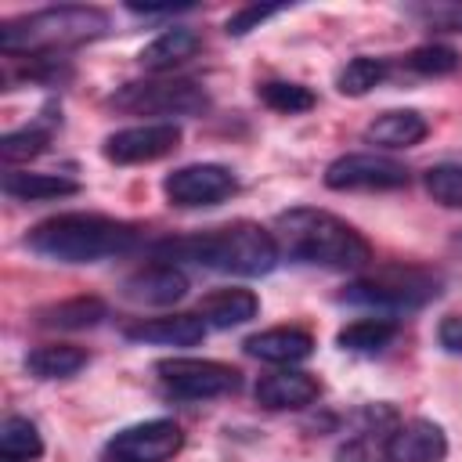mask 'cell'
Returning <instances> with one entry per match:
<instances>
[{"instance_id":"obj_3","label":"cell","mask_w":462,"mask_h":462,"mask_svg":"<svg viewBox=\"0 0 462 462\" xmlns=\"http://www.w3.org/2000/svg\"><path fill=\"white\" fill-rule=\"evenodd\" d=\"M155 253L166 256V260L184 256V260H195L202 267L227 271V274H245V278L267 274L282 256L274 231H267L253 220H235L227 227L206 231V235H195V238L159 242Z\"/></svg>"},{"instance_id":"obj_7","label":"cell","mask_w":462,"mask_h":462,"mask_svg":"<svg viewBox=\"0 0 462 462\" xmlns=\"http://www.w3.org/2000/svg\"><path fill=\"white\" fill-rule=\"evenodd\" d=\"M162 386L177 397L188 401H206V397H220V393H235L238 390V368L224 365V361H209V357H166L155 365Z\"/></svg>"},{"instance_id":"obj_14","label":"cell","mask_w":462,"mask_h":462,"mask_svg":"<svg viewBox=\"0 0 462 462\" xmlns=\"http://www.w3.org/2000/svg\"><path fill=\"white\" fill-rule=\"evenodd\" d=\"M318 393H321V383L300 368H282V372H271L256 383V401L263 408H274V411L307 408L318 401Z\"/></svg>"},{"instance_id":"obj_18","label":"cell","mask_w":462,"mask_h":462,"mask_svg":"<svg viewBox=\"0 0 462 462\" xmlns=\"http://www.w3.org/2000/svg\"><path fill=\"white\" fill-rule=\"evenodd\" d=\"M426 119L411 108H397V112H383L379 119L368 123L365 141L368 144H383V148H411L426 137Z\"/></svg>"},{"instance_id":"obj_31","label":"cell","mask_w":462,"mask_h":462,"mask_svg":"<svg viewBox=\"0 0 462 462\" xmlns=\"http://www.w3.org/2000/svg\"><path fill=\"white\" fill-rule=\"evenodd\" d=\"M419 14H422L433 29L462 32V4H433V7H419Z\"/></svg>"},{"instance_id":"obj_28","label":"cell","mask_w":462,"mask_h":462,"mask_svg":"<svg viewBox=\"0 0 462 462\" xmlns=\"http://www.w3.org/2000/svg\"><path fill=\"white\" fill-rule=\"evenodd\" d=\"M458 51H451V47H444V43H422V47H415L411 54H408V65L419 72V76H448V72H455L458 69Z\"/></svg>"},{"instance_id":"obj_27","label":"cell","mask_w":462,"mask_h":462,"mask_svg":"<svg viewBox=\"0 0 462 462\" xmlns=\"http://www.w3.org/2000/svg\"><path fill=\"white\" fill-rule=\"evenodd\" d=\"M426 191L433 195V202L451 206V209H462V162L433 166L426 173Z\"/></svg>"},{"instance_id":"obj_6","label":"cell","mask_w":462,"mask_h":462,"mask_svg":"<svg viewBox=\"0 0 462 462\" xmlns=\"http://www.w3.org/2000/svg\"><path fill=\"white\" fill-rule=\"evenodd\" d=\"M112 105L134 116H199L209 94L195 79H137L112 94Z\"/></svg>"},{"instance_id":"obj_17","label":"cell","mask_w":462,"mask_h":462,"mask_svg":"<svg viewBox=\"0 0 462 462\" xmlns=\"http://www.w3.org/2000/svg\"><path fill=\"white\" fill-rule=\"evenodd\" d=\"M260 310V300L249 289H217L199 303V318L213 328H235L253 321Z\"/></svg>"},{"instance_id":"obj_9","label":"cell","mask_w":462,"mask_h":462,"mask_svg":"<svg viewBox=\"0 0 462 462\" xmlns=\"http://www.w3.org/2000/svg\"><path fill=\"white\" fill-rule=\"evenodd\" d=\"M325 184L332 191H390V188L408 184V170L404 162L390 155L354 152V155H339L336 162H328Z\"/></svg>"},{"instance_id":"obj_13","label":"cell","mask_w":462,"mask_h":462,"mask_svg":"<svg viewBox=\"0 0 462 462\" xmlns=\"http://www.w3.org/2000/svg\"><path fill=\"white\" fill-rule=\"evenodd\" d=\"M188 292V278L180 267L173 263H148V267H137L134 274H126L123 282V296L134 300V303H144V307H166V303H177L184 300Z\"/></svg>"},{"instance_id":"obj_5","label":"cell","mask_w":462,"mask_h":462,"mask_svg":"<svg viewBox=\"0 0 462 462\" xmlns=\"http://www.w3.org/2000/svg\"><path fill=\"white\" fill-rule=\"evenodd\" d=\"M440 278L419 267H383L368 278L350 282L339 300L354 307H379V310H411L437 300Z\"/></svg>"},{"instance_id":"obj_29","label":"cell","mask_w":462,"mask_h":462,"mask_svg":"<svg viewBox=\"0 0 462 462\" xmlns=\"http://www.w3.org/2000/svg\"><path fill=\"white\" fill-rule=\"evenodd\" d=\"M47 148V130L40 126H22L0 137V159L4 162H25L32 155H40Z\"/></svg>"},{"instance_id":"obj_26","label":"cell","mask_w":462,"mask_h":462,"mask_svg":"<svg viewBox=\"0 0 462 462\" xmlns=\"http://www.w3.org/2000/svg\"><path fill=\"white\" fill-rule=\"evenodd\" d=\"M260 101L274 112H285V116H296V112H310L314 108V94L300 83H282V79H271L260 87Z\"/></svg>"},{"instance_id":"obj_24","label":"cell","mask_w":462,"mask_h":462,"mask_svg":"<svg viewBox=\"0 0 462 462\" xmlns=\"http://www.w3.org/2000/svg\"><path fill=\"white\" fill-rule=\"evenodd\" d=\"M0 455L4 458H14V462H32L43 455V440H40V430L36 422L22 419V415H11L4 419L0 426Z\"/></svg>"},{"instance_id":"obj_11","label":"cell","mask_w":462,"mask_h":462,"mask_svg":"<svg viewBox=\"0 0 462 462\" xmlns=\"http://www.w3.org/2000/svg\"><path fill=\"white\" fill-rule=\"evenodd\" d=\"M180 144V126L177 123H141L116 130L105 141V159L116 166H134V162H155L170 155Z\"/></svg>"},{"instance_id":"obj_20","label":"cell","mask_w":462,"mask_h":462,"mask_svg":"<svg viewBox=\"0 0 462 462\" xmlns=\"http://www.w3.org/2000/svg\"><path fill=\"white\" fill-rule=\"evenodd\" d=\"M202 47V40H199V32H191V29H184V25H177V29H166L162 36H155L137 58H141V65L144 69H152V72H166V69H173V65H180V61H188V58H195V51Z\"/></svg>"},{"instance_id":"obj_30","label":"cell","mask_w":462,"mask_h":462,"mask_svg":"<svg viewBox=\"0 0 462 462\" xmlns=\"http://www.w3.org/2000/svg\"><path fill=\"white\" fill-rule=\"evenodd\" d=\"M282 11H285L282 4H249V7H242V11H235L227 18V36H245L249 29H256L260 22H267V18L282 14Z\"/></svg>"},{"instance_id":"obj_8","label":"cell","mask_w":462,"mask_h":462,"mask_svg":"<svg viewBox=\"0 0 462 462\" xmlns=\"http://www.w3.org/2000/svg\"><path fill=\"white\" fill-rule=\"evenodd\" d=\"M184 433L173 419H152V422H137L119 430L108 444L101 462H166L180 451Z\"/></svg>"},{"instance_id":"obj_25","label":"cell","mask_w":462,"mask_h":462,"mask_svg":"<svg viewBox=\"0 0 462 462\" xmlns=\"http://www.w3.org/2000/svg\"><path fill=\"white\" fill-rule=\"evenodd\" d=\"M383 76H386V61H379V58H354V61H346V69L339 72L336 87H339V94H346V97H361V94H368L372 87H379Z\"/></svg>"},{"instance_id":"obj_23","label":"cell","mask_w":462,"mask_h":462,"mask_svg":"<svg viewBox=\"0 0 462 462\" xmlns=\"http://www.w3.org/2000/svg\"><path fill=\"white\" fill-rule=\"evenodd\" d=\"M393 336H397V321H390V318H361V321H350L346 328H339L336 343L343 350H354V354H375Z\"/></svg>"},{"instance_id":"obj_2","label":"cell","mask_w":462,"mask_h":462,"mask_svg":"<svg viewBox=\"0 0 462 462\" xmlns=\"http://www.w3.org/2000/svg\"><path fill=\"white\" fill-rule=\"evenodd\" d=\"M141 231L126 220L101 217V213H58L40 220L29 235L25 245L47 260L58 263H94L105 256L130 253L137 245Z\"/></svg>"},{"instance_id":"obj_22","label":"cell","mask_w":462,"mask_h":462,"mask_svg":"<svg viewBox=\"0 0 462 462\" xmlns=\"http://www.w3.org/2000/svg\"><path fill=\"white\" fill-rule=\"evenodd\" d=\"M83 365H87V350L69 346V343L36 346V350H29V357H25V368H29L36 379H69V375H76Z\"/></svg>"},{"instance_id":"obj_16","label":"cell","mask_w":462,"mask_h":462,"mask_svg":"<svg viewBox=\"0 0 462 462\" xmlns=\"http://www.w3.org/2000/svg\"><path fill=\"white\" fill-rule=\"evenodd\" d=\"M245 350H249L253 357H260V361L296 365V361L310 357L314 336L303 332V328H289V325H282V328H263V332H256V336L245 339Z\"/></svg>"},{"instance_id":"obj_19","label":"cell","mask_w":462,"mask_h":462,"mask_svg":"<svg viewBox=\"0 0 462 462\" xmlns=\"http://www.w3.org/2000/svg\"><path fill=\"white\" fill-rule=\"evenodd\" d=\"M79 184L72 177H58V173H29V170H7L4 173V195L18 199V202H40V199H65L76 195Z\"/></svg>"},{"instance_id":"obj_21","label":"cell","mask_w":462,"mask_h":462,"mask_svg":"<svg viewBox=\"0 0 462 462\" xmlns=\"http://www.w3.org/2000/svg\"><path fill=\"white\" fill-rule=\"evenodd\" d=\"M105 314H108V307H105L97 296H76V300H61V303L43 307L36 318H40V325H47V328L76 332V328H94Z\"/></svg>"},{"instance_id":"obj_1","label":"cell","mask_w":462,"mask_h":462,"mask_svg":"<svg viewBox=\"0 0 462 462\" xmlns=\"http://www.w3.org/2000/svg\"><path fill=\"white\" fill-rule=\"evenodd\" d=\"M274 238H278V249L289 253L292 260L332 267V271H354L372 260V245L365 242V235L328 209L300 206V209L278 213Z\"/></svg>"},{"instance_id":"obj_10","label":"cell","mask_w":462,"mask_h":462,"mask_svg":"<svg viewBox=\"0 0 462 462\" xmlns=\"http://www.w3.org/2000/svg\"><path fill=\"white\" fill-rule=\"evenodd\" d=\"M238 180L227 166L220 162H195V166H180L162 180V191L173 206L180 209H195V206H217L227 195H235Z\"/></svg>"},{"instance_id":"obj_32","label":"cell","mask_w":462,"mask_h":462,"mask_svg":"<svg viewBox=\"0 0 462 462\" xmlns=\"http://www.w3.org/2000/svg\"><path fill=\"white\" fill-rule=\"evenodd\" d=\"M437 339H440V346H444V350L462 354V314L444 318V321H440V328H437Z\"/></svg>"},{"instance_id":"obj_12","label":"cell","mask_w":462,"mask_h":462,"mask_svg":"<svg viewBox=\"0 0 462 462\" xmlns=\"http://www.w3.org/2000/svg\"><path fill=\"white\" fill-rule=\"evenodd\" d=\"M448 437L433 419H408L401 422L383 448L386 462H444Z\"/></svg>"},{"instance_id":"obj_33","label":"cell","mask_w":462,"mask_h":462,"mask_svg":"<svg viewBox=\"0 0 462 462\" xmlns=\"http://www.w3.org/2000/svg\"><path fill=\"white\" fill-rule=\"evenodd\" d=\"M184 7L188 4H155V7L152 4H130L126 11L130 14H173V11H184Z\"/></svg>"},{"instance_id":"obj_4","label":"cell","mask_w":462,"mask_h":462,"mask_svg":"<svg viewBox=\"0 0 462 462\" xmlns=\"http://www.w3.org/2000/svg\"><path fill=\"white\" fill-rule=\"evenodd\" d=\"M108 29V14L101 7L61 4L43 7L0 25V51L4 54H51L58 47H72L94 40Z\"/></svg>"},{"instance_id":"obj_34","label":"cell","mask_w":462,"mask_h":462,"mask_svg":"<svg viewBox=\"0 0 462 462\" xmlns=\"http://www.w3.org/2000/svg\"><path fill=\"white\" fill-rule=\"evenodd\" d=\"M4 462H14V458H4Z\"/></svg>"},{"instance_id":"obj_15","label":"cell","mask_w":462,"mask_h":462,"mask_svg":"<svg viewBox=\"0 0 462 462\" xmlns=\"http://www.w3.org/2000/svg\"><path fill=\"white\" fill-rule=\"evenodd\" d=\"M206 321L199 314H166L126 325V339L134 343H159V346H195L206 336Z\"/></svg>"}]
</instances>
